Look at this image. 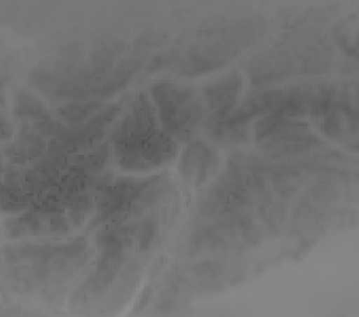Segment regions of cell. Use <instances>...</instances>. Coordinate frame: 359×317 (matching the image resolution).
<instances>
[{
    "instance_id": "obj_1",
    "label": "cell",
    "mask_w": 359,
    "mask_h": 317,
    "mask_svg": "<svg viewBox=\"0 0 359 317\" xmlns=\"http://www.w3.org/2000/svg\"><path fill=\"white\" fill-rule=\"evenodd\" d=\"M255 134L256 143L274 158L310 151L320 143L304 123L271 113L256 123Z\"/></svg>"
},
{
    "instance_id": "obj_2",
    "label": "cell",
    "mask_w": 359,
    "mask_h": 317,
    "mask_svg": "<svg viewBox=\"0 0 359 317\" xmlns=\"http://www.w3.org/2000/svg\"><path fill=\"white\" fill-rule=\"evenodd\" d=\"M155 111L146 94H138L131 104V112L116 128L112 142L116 155L126 154L142 144L156 131Z\"/></svg>"
},
{
    "instance_id": "obj_3",
    "label": "cell",
    "mask_w": 359,
    "mask_h": 317,
    "mask_svg": "<svg viewBox=\"0 0 359 317\" xmlns=\"http://www.w3.org/2000/svg\"><path fill=\"white\" fill-rule=\"evenodd\" d=\"M158 178L135 182V180H119L111 187L101 189L96 198V215L89 229L109 222V225L123 224L128 219L130 207L138 195L154 183Z\"/></svg>"
},
{
    "instance_id": "obj_4",
    "label": "cell",
    "mask_w": 359,
    "mask_h": 317,
    "mask_svg": "<svg viewBox=\"0 0 359 317\" xmlns=\"http://www.w3.org/2000/svg\"><path fill=\"white\" fill-rule=\"evenodd\" d=\"M178 153V144L166 131L156 130L151 137L126 154L117 156L119 165L126 170L141 171L163 166Z\"/></svg>"
},
{
    "instance_id": "obj_5",
    "label": "cell",
    "mask_w": 359,
    "mask_h": 317,
    "mask_svg": "<svg viewBox=\"0 0 359 317\" xmlns=\"http://www.w3.org/2000/svg\"><path fill=\"white\" fill-rule=\"evenodd\" d=\"M219 156L205 142L192 141L184 151L180 161V173L184 180L200 187L217 172Z\"/></svg>"
},
{
    "instance_id": "obj_6",
    "label": "cell",
    "mask_w": 359,
    "mask_h": 317,
    "mask_svg": "<svg viewBox=\"0 0 359 317\" xmlns=\"http://www.w3.org/2000/svg\"><path fill=\"white\" fill-rule=\"evenodd\" d=\"M242 89L243 79L237 72L225 76L205 88V96L209 109L213 112V121H222L230 116L237 106Z\"/></svg>"
},
{
    "instance_id": "obj_7",
    "label": "cell",
    "mask_w": 359,
    "mask_h": 317,
    "mask_svg": "<svg viewBox=\"0 0 359 317\" xmlns=\"http://www.w3.org/2000/svg\"><path fill=\"white\" fill-rule=\"evenodd\" d=\"M151 95L159 112L160 121L166 124L195 97V93L190 88L163 81L153 86Z\"/></svg>"
},
{
    "instance_id": "obj_8",
    "label": "cell",
    "mask_w": 359,
    "mask_h": 317,
    "mask_svg": "<svg viewBox=\"0 0 359 317\" xmlns=\"http://www.w3.org/2000/svg\"><path fill=\"white\" fill-rule=\"evenodd\" d=\"M280 96V90L259 93L250 96L233 113H231L230 116L220 121L229 126L248 124V121H251L252 118L259 117L261 114H266L268 112L271 113L278 104Z\"/></svg>"
},
{
    "instance_id": "obj_9",
    "label": "cell",
    "mask_w": 359,
    "mask_h": 317,
    "mask_svg": "<svg viewBox=\"0 0 359 317\" xmlns=\"http://www.w3.org/2000/svg\"><path fill=\"white\" fill-rule=\"evenodd\" d=\"M45 149L46 144L40 134L29 126H23L16 142L6 148V155L13 163L25 165L40 158Z\"/></svg>"
},
{
    "instance_id": "obj_10",
    "label": "cell",
    "mask_w": 359,
    "mask_h": 317,
    "mask_svg": "<svg viewBox=\"0 0 359 317\" xmlns=\"http://www.w3.org/2000/svg\"><path fill=\"white\" fill-rule=\"evenodd\" d=\"M313 97L315 94L308 88L288 89L281 92L279 101L271 113L284 118L303 116L305 113L310 112Z\"/></svg>"
},
{
    "instance_id": "obj_11",
    "label": "cell",
    "mask_w": 359,
    "mask_h": 317,
    "mask_svg": "<svg viewBox=\"0 0 359 317\" xmlns=\"http://www.w3.org/2000/svg\"><path fill=\"white\" fill-rule=\"evenodd\" d=\"M15 113L17 117L32 121H50V112L36 96L28 92H18L15 100Z\"/></svg>"
},
{
    "instance_id": "obj_12",
    "label": "cell",
    "mask_w": 359,
    "mask_h": 317,
    "mask_svg": "<svg viewBox=\"0 0 359 317\" xmlns=\"http://www.w3.org/2000/svg\"><path fill=\"white\" fill-rule=\"evenodd\" d=\"M208 135L213 141L222 144H239L247 141L248 124L229 126L220 121H213L208 126Z\"/></svg>"
},
{
    "instance_id": "obj_13",
    "label": "cell",
    "mask_w": 359,
    "mask_h": 317,
    "mask_svg": "<svg viewBox=\"0 0 359 317\" xmlns=\"http://www.w3.org/2000/svg\"><path fill=\"white\" fill-rule=\"evenodd\" d=\"M137 67V62H126L121 64L116 69V72H112V76L106 79L104 83L95 88L93 93L100 94V95H109L112 93L117 92L118 89L124 87V84L129 81L131 76L134 75Z\"/></svg>"
},
{
    "instance_id": "obj_14",
    "label": "cell",
    "mask_w": 359,
    "mask_h": 317,
    "mask_svg": "<svg viewBox=\"0 0 359 317\" xmlns=\"http://www.w3.org/2000/svg\"><path fill=\"white\" fill-rule=\"evenodd\" d=\"M33 195L25 191L22 188H13L3 185L1 189V209L3 212L16 213L22 209L28 208L32 205Z\"/></svg>"
},
{
    "instance_id": "obj_15",
    "label": "cell",
    "mask_w": 359,
    "mask_h": 317,
    "mask_svg": "<svg viewBox=\"0 0 359 317\" xmlns=\"http://www.w3.org/2000/svg\"><path fill=\"white\" fill-rule=\"evenodd\" d=\"M107 158H109V147L104 144L89 154L76 158L74 165L70 167L75 168L77 171L96 175L104 166Z\"/></svg>"
},
{
    "instance_id": "obj_16",
    "label": "cell",
    "mask_w": 359,
    "mask_h": 317,
    "mask_svg": "<svg viewBox=\"0 0 359 317\" xmlns=\"http://www.w3.org/2000/svg\"><path fill=\"white\" fill-rule=\"evenodd\" d=\"M69 219L74 226H79L83 222L84 219L92 213L94 209V198L89 192L83 191L72 197L67 205Z\"/></svg>"
},
{
    "instance_id": "obj_17",
    "label": "cell",
    "mask_w": 359,
    "mask_h": 317,
    "mask_svg": "<svg viewBox=\"0 0 359 317\" xmlns=\"http://www.w3.org/2000/svg\"><path fill=\"white\" fill-rule=\"evenodd\" d=\"M100 107L99 101H88V102H72L59 109L60 117L69 123H77L86 121L94 111Z\"/></svg>"
},
{
    "instance_id": "obj_18",
    "label": "cell",
    "mask_w": 359,
    "mask_h": 317,
    "mask_svg": "<svg viewBox=\"0 0 359 317\" xmlns=\"http://www.w3.org/2000/svg\"><path fill=\"white\" fill-rule=\"evenodd\" d=\"M156 234V225L151 220L143 222L137 226L138 245L141 250H147L151 245Z\"/></svg>"
},
{
    "instance_id": "obj_19",
    "label": "cell",
    "mask_w": 359,
    "mask_h": 317,
    "mask_svg": "<svg viewBox=\"0 0 359 317\" xmlns=\"http://www.w3.org/2000/svg\"><path fill=\"white\" fill-rule=\"evenodd\" d=\"M13 128L10 121L5 119L4 116H1V140L6 141L8 138L11 137Z\"/></svg>"
}]
</instances>
